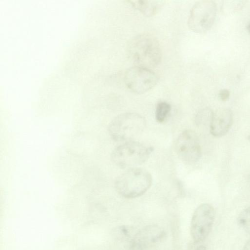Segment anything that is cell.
Listing matches in <instances>:
<instances>
[{
  "mask_svg": "<svg viewBox=\"0 0 250 250\" xmlns=\"http://www.w3.org/2000/svg\"><path fill=\"white\" fill-rule=\"evenodd\" d=\"M128 52L136 66L150 69L157 66L162 57L158 40L149 33L133 37L128 44Z\"/></svg>",
  "mask_w": 250,
  "mask_h": 250,
  "instance_id": "6da1fadb",
  "label": "cell"
},
{
  "mask_svg": "<svg viewBox=\"0 0 250 250\" xmlns=\"http://www.w3.org/2000/svg\"><path fill=\"white\" fill-rule=\"evenodd\" d=\"M152 176L146 169L140 167L128 169L115 180V188L122 196L134 198L143 195L151 187Z\"/></svg>",
  "mask_w": 250,
  "mask_h": 250,
  "instance_id": "7a4b0ae2",
  "label": "cell"
},
{
  "mask_svg": "<svg viewBox=\"0 0 250 250\" xmlns=\"http://www.w3.org/2000/svg\"><path fill=\"white\" fill-rule=\"evenodd\" d=\"M146 126V120L142 115L134 112H126L118 115L112 120L108 131L114 141L127 142L140 135Z\"/></svg>",
  "mask_w": 250,
  "mask_h": 250,
  "instance_id": "3957f363",
  "label": "cell"
},
{
  "mask_svg": "<svg viewBox=\"0 0 250 250\" xmlns=\"http://www.w3.org/2000/svg\"><path fill=\"white\" fill-rule=\"evenodd\" d=\"M154 148L134 140L125 142L112 151V162L122 168H131L144 163L149 157Z\"/></svg>",
  "mask_w": 250,
  "mask_h": 250,
  "instance_id": "277c9868",
  "label": "cell"
},
{
  "mask_svg": "<svg viewBox=\"0 0 250 250\" xmlns=\"http://www.w3.org/2000/svg\"><path fill=\"white\" fill-rule=\"evenodd\" d=\"M217 13L215 2L211 0H201L192 7L188 21V27L198 33L205 32L212 26Z\"/></svg>",
  "mask_w": 250,
  "mask_h": 250,
  "instance_id": "5b68a950",
  "label": "cell"
},
{
  "mask_svg": "<svg viewBox=\"0 0 250 250\" xmlns=\"http://www.w3.org/2000/svg\"><path fill=\"white\" fill-rule=\"evenodd\" d=\"M126 86L137 94L147 92L157 83V75L150 69L135 66L126 70L124 76Z\"/></svg>",
  "mask_w": 250,
  "mask_h": 250,
  "instance_id": "8992f818",
  "label": "cell"
},
{
  "mask_svg": "<svg viewBox=\"0 0 250 250\" xmlns=\"http://www.w3.org/2000/svg\"><path fill=\"white\" fill-rule=\"evenodd\" d=\"M215 217L214 209L208 204H202L194 211L190 223V234L197 243L203 241L210 232Z\"/></svg>",
  "mask_w": 250,
  "mask_h": 250,
  "instance_id": "52a82bcc",
  "label": "cell"
},
{
  "mask_svg": "<svg viewBox=\"0 0 250 250\" xmlns=\"http://www.w3.org/2000/svg\"><path fill=\"white\" fill-rule=\"evenodd\" d=\"M175 148L179 158L187 164L197 162L201 156L198 137L191 130H185L179 135L176 142Z\"/></svg>",
  "mask_w": 250,
  "mask_h": 250,
  "instance_id": "ba28073f",
  "label": "cell"
},
{
  "mask_svg": "<svg viewBox=\"0 0 250 250\" xmlns=\"http://www.w3.org/2000/svg\"><path fill=\"white\" fill-rule=\"evenodd\" d=\"M165 236V232L156 225L146 226L137 232L132 239V245L141 250L161 241Z\"/></svg>",
  "mask_w": 250,
  "mask_h": 250,
  "instance_id": "9c48e42d",
  "label": "cell"
},
{
  "mask_svg": "<svg viewBox=\"0 0 250 250\" xmlns=\"http://www.w3.org/2000/svg\"><path fill=\"white\" fill-rule=\"evenodd\" d=\"M233 123V115L228 108H220L213 112L209 123L210 133L214 137L225 135L230 129Z\"/></svg>",
  "mask_w": 250,
  "mask_h": 250,
  "instance_id": "30bf717a",
  "label": "cell"
},
{
  "mask_svg": "<svg viewBox=\"0 0 250 250\" xmlns=\"http://www.w3.org/2000/svg\"><path fill=\"white\" fill-rule=\"evenodd\" d=\"M130 4L146 17H151L159 12L163 6L164 0H128Z\"/></svg>",
  "mask_w": 250,
  "mask_h": 250,
  "instance_id": "8fae6325",
  "label": "cell"
},
{
  "mask_svg": "<svg viewBox=\"0 0 250 250\" xmlns=\"http://www.w3.org/2000/svg\"><path fill=\"white\" fill-rule=\"evenodd\" d=\"M171 105L166 102H160L156 105L155 119L159 123L163 122L171 110Z\"/></svg>",
  "mask_w": 250,
  "mask_h": 250,
  "instance_id": "7c38bea8",
  "label": "cell"
},
{
  "mask_svg": "<svg viewBox=\"0 0 250 250\" xmlns=\"http://www.w3.org/2000/svg\"><path fill=\"white\" fill-rule=\"evenodd\" d=\"M237 221L243 230L250 233V207L244 209L239 214Z\"/></svg>",
  "mask_w": 250,
  "mask_h": 250,
  "instance_id": "4fadbf2b",
  "label": "cell"
},
{
  "mask_svg": "<svg viewBox=\"0 0 250 250\" xmlns=\"http://www.w3.org/2000/svg\"><path fill=\"white\" fill-rule=\"evenodd\" d=\"M213 111L209 108L206 107L201 109L197 113L195 122L197 125H204L207 122H210Z\"/></svg>",
  "mask_w": 250,
  "mask_h": 250,
  "instance_id": "5bb4252c",
  "label": "cell"
},
{
  "mask_svg": "<svg viewBox=\"0 0 250 250\" xmlns=\"http://www.w3.org/2000/svg\"><path fill=\"white\" fill-rule=\"evenodd\" d=\"M219 96L222 101H226L228 100L229 97L230 92L227 89H221L219 93Z\"/></svg>",
  "mask_w": 250,
  "mask_h": 250,
  "instance_id": "9a60e30c",
  "label": "cell"
},
{
  "mask_svg": "<svg viewBox=\"0 0 250 250\" xmlns=\"http://www.w3.org/2000/svg\"><path fill=\"white\" fill-rule=\"evenodd\" d=\"M243 250H250V239L244 245Z\"/></svg>",
  "mask_w": 250,
  "mask_h": 250,
  "instance_id": "2e32d148",
  "label": "cell"
},
{
  "mask_svg": "<svg viewBox=\"0 0 250 250\" xmlns=\"http://www.w3.org/2000/svg\"><path fill=\"white\" fill-rule=\"evenodd\" d=\"M248 29L249 33H250V21L248 26Z\"/></svg>",
  "mask_w": 250,
  "mask_h": 250,
  "instance_id": "e0dca14e",
  "label": "cell"
},
{
  "mask_svg": "<svg viewBox=\"0 0 250 250\" xmlns=\"http://www.w3.org/2000/svg\"><path fill=\"white\" fill-rule=\"evenodd\" d=\"M248 139H249L250 140V136H249Z\"/></svg>",
  "mask_w": 250,
  "mask_h": 250,
  "instance_id": "ac0fdd59",
  "label": "cell"
}]
</instances>
